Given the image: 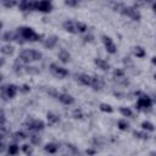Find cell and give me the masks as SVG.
Listing matches in <instances>:
<instances>
[{
  "label": "cell",
  "mask_w": 156,
  "mask_h": 156,
  "mask_svg": "<svg viewBox=\"0 0 156 156\" xmlns=\"http://www.w3.org/2000/svg\"><path fill=\"white\" fill-rule=\"evenodd\" d=\"M135 95H138V101L135 104V108L139 110V111H144V112H149L151 108H152V99L146 95V94H143L141 91H135Z\"/></svg>",
  "instance_id": "cell-2"
},
{
  "label": "cell",
  "mask_w": 156,
  "mask_h": 156,
  "mask_svg": "<svg viewBox=\"0 0 156 156\" xmlns=\"http://www.w3.org/2000/svg\"><path fill=\"white\" fill-rule=\"evenodd\" d=\"M43 57V54L38 50H23L20 52L18 58L24 63H30L34 61H40Z\"/></svg>",
  "instance_id": "cell-3"
},
{
  "label": "cell",
  "mask_w": 156,
  "mask_h": 156,
  "mask_svg": "<svg viewBox=\"0 0 156 156\" xmlns=\"http://www.w3.org/2000/svg\"><path fill=\"white\" fill-rule=\"evenodd\" d=\"M73 118H76V119H82L83 118V112H82L80 108H76L73 111Z\"/></svg>",
  "instance_id": "cell-36"
},
{
  "label": "cell",
  "mask_w": 156,
  "mask_h": 156,
  "mask_svg": "<svg viewBox=\"0 0 156 156\" xmlns=\"http://www.w3.org/2000/svg\"><path fill=\"white\" fill-rule=\"evenodd\" d=\"M133 135L135 136V138H138V139H141V140H147L150 136L147 135V133H145V132H139V130H134L133 132Z\"/></svg>",
  "instance_id": "cell-27"
},
{
  "label": "cell",
  "mask_w": 156,
  "mask_h": 156,
  "mask_svg": "<svg viewBox=\"0 0 156 156\" xmlns=\"http://www.w3.org/2000/svg\"><path fill=\"white\" fill-rule=\"evenodd\" d=\"M16 39H17V33L13 32V30L5 32L4 35H2V40H5V41H12V40H16Z\"/></svg>",
  "instance_id": "cell-20"
},
{
  "label": "cell",
  "mask_w": 156,
  "mask_h": 156,
  "mask_svg": "<svg viewBox=\"0 0 156 156\" xmlns=\"http://www.w3.org/2000/svg\"><path fill=\"white\" fill-rule=\"evenodd\" d=\"M2 5H4L5 7H7V9H11V7L18 5V2L15 1V0H11V1H9V0H4V1H2Z\"/></svg>",
  "instance_id": "cell-35"
},
{
  "label": "cell",
  "mask_w": 156,
  "mask_h": 156,
  "mask_svg": "<svg viewBox=\"0 0 156 156\" xmlns=\"http://www.w3.org/2000/svg\"><path fill=\"white\" fill-rule=\"evenodd\" d=\"M18 151H20V147H18L17 144H11V145H9V147H7V152H9V155H11V156L17 155Z\"/></svg>",
  "instance_id": "cell-26"
},
{
  "label": "cell",
  "mask_w": 156,
  "mask_h": 156,
  "mask_svg": "<svg viewBox=\"0 0 156 156\" xmlns=\"http://www.w3.org/2000/svg\"><path fill=\"white\" fill-rule=\"evenodd\" d=\"M18 10L27 12V11H34V6H35V1H28V0H22L18 2Z\"/></svg>",
  "instance_id": "cell-10"
},
{
  "label": "cell",
  "mask_w": 156,
  "mask_h": 156,
  "mask_svg": "<svg viewBox=\"0 0 156 156\" xmlns=\"http://www.w3.org/2000/svg\"><path fill=\"white\" fill-rule=\"evenodd\" d=\"M83 39H84V41H85V43H91V41L94 40V35L89 34V35H85Z\"/></svg>",
  "instance_id": "cell-41"
},
{
  "label": "cell",
  "mask_w": 156,
  "mask_h": 156,
  "mask_svg": "<svg viewBox=\"0 0 156 156\" xmlns=\"http://www.w3.org/2000/svg\"><path fill=\"white\" fill-rule=\"evenodd\" d=\"M1 79H2V76H1V74H0V82H1Z\"/></svg>",
  "instance_id": "cell-49"
},
{
  "label": "cell",
  "mask_w": 156,
  "mask_h": 156,
  "mask_svg": "<svg viewBox=\"0 0 156 156\" xmlns=\"http://www.w3.org/2000/svg\"><path fill=\"white\" fill-rule=\"evenodd\" d=\"M101 40H102V43H104V46H105V49H106V51L108 52V54H116L117 52V46H116V44L113 43V40L108 37V35H102L101 37Z\"/></svg>",
  "instance_id": "cell-9"
},
{
  "label": "cell",
  "mask_w": 156,
  "mask_h": 156,
  "mask_svg": "<svg viewBox=\"0 0 156 156\" xmlns=\"http://www.w3.org/2000/svg\"><path fill=\"white\" fill-rule=\"evenodd\" d=\"M13 71H15L16 74H22L24 72V67L22 66V61L20 58L15 61V63H13Z\"/></svg>",
  "instance_id": "cell-23"
},
{
  "label": "cell",
  "mask_w": 156,
  "mask_h": 156,
  "mask_svg": "<svg viewBox=\"0 0 156 156\" xmlns=\"http://www.w3.org/2000/svg\"><path fill=\"white\" fill-rule=\"evenodd\" d=\"M29 139H30L32 145H39V144L41 143V138H40L39 135H37V134H32V135L29 136Z\"/></svg>",
  "instance_id": "cell-33"
},
{
  "label": "cell",
  "mask_w": 156,
  "mask_h": 156,
  "mask_svg": "<svg viewBox=\"0 0 156 156\" xmlns=\"http://www.w3.org/2000/svg\"><path fill=\"white\" fill-rule=\"evenodd\" d=\"M15 136H16V139H21V140L27 138L26 133H23V132H16V133H15Z\"/></svg>",
  "instance_id": "cell-40"
},
{
  "label": "cell",
  "mask_w": 156,
  "mask_h": 156,
  "mask_svg": "<svg viewBox=\"0 0 156 156\" xmlns=\"http://www.w3.org/2000/svg\"><path fill=\"white\" fill-rule=\"evenodd\" d=\"M1 28H2V22L0 21V29H1Z\"/></svg>",
  "instance_id": "cell-48"
},
{
  "label": "cell",
  "mask_w": 156,
  "mask_h": 156,
  "mask_svg": "<svg viewBox=\"0 0 156 156\" xmlns=\"http://www.w3.org/2000/svg\"><path fill=\"white\" fill-rule=\"evenodd\" d=\"M119 112L122 113L123 117H132L133 116V111L129 107H121L119 108Z\"/></svg>",
  "instance_id": "cell-30"
},
{
  "label": "cell",
  "mask_w": 156,
  "mask_h": 156,
  "mask_svg": "<svg viewBox=\"0 0 156 156\" xmlns=\"http://www.w3.org/2000/svg\"><path fill=\"white\" fill-rule=\"evenodd\" d=\"M46 119H48L49 124H57L60 122V117L57 115H55L54 112H48L46 113Z\"/></svg>",
  "instance_id": "cell-21"
},
{
  "label": "cell",
  "mask_w": 156,
  "mask_h": 156,
  "mask_svg": "<svg viewBox=\"0 0 156 156\" xmlns=\"http://www.w3.org/2000/svg\"><path fill=\"white\" fill-rule=\"evenodd\" d=\"M94 63L98 66V68H100L101 71H108L111 68L110 63L107 61H105L104 58H100V57H96L94 58Z\"/></svg>",
  "instance_id": "cell-15"
},
{
  "label": "cell",
  "mask_w": 156,
  "mask_h": 156,
  "mask_svg": "<svg viewBox=\"0 0 156 156\" xmlns=\"http://www.w3.org/2000/svg\"><path fill=\"white\" fill-rule=\"evenodd\" d=\"M57 57H58V60H60L61 62H63V63H67V62H69V60H71V55H69V52H68L67 50H63V49L58 51Z\"/></svg>",
  "instance_id": "cell-17"
},
{
  "label": "cell",
  "mask_w": 156,
  "mask_h": 156,
  "mask_svg": "<svg viewBox=\"0 0 156 156\" xmlns=\"http://www.w3.org/2000/svg\"><path fill=\"white\" fill-rule=\"evenodd\" d=\"M18 90H20L21 93H23V94H27V93L30 91V85H28V84H23V85H21V87L18 88Z\"/></svg>",
  "instance_id": "cell-37"
},
{
  "label": "cell",
  "mask_w": 156,
  "mask_h": 156,
  "mask_svg": "<svg viewBox=\"0 0 156 156\" xmlns=\"http://www.w3.org/2000/svg\"><path fill=\"white\" fill-rule=\"evenodd\" d=\"M26 126L32 132H39L45 128V123L41 119H37V118H28L26 121Z\"/></svg>",
  "instance_id": "cell-7"
},
{
  "label": "cell",
  "mask_w": 156,
  "mask_h": 156,
  "mask_svg": "<svg viewBox=\"0 0 156 156\" xmlns=\"http://www.w3.org/2000/svg\"><path fill=\"white\" fill-rule=\"evenodd\" d=\"M57 99H58V101H60L61 104H63V105H72V104H74V98H73L72 95L67 94V93H61V94H58V95H57Z\"/></svg>",
  "instance_id": "cell-12"
},
{
  "label": "cell",
  "mask_w": 156,
  "mask_h": 156,
  "mask_svg": "<svg viewBox=\"0 0 156 156\" xmlns=\"http://www.w3.org/2000/svg\"><path fill=\"white\" fill-rule=\"evenodd\" d=\"M141 128L144 130H147V132H154L155 130V126L150 122V121H144L141 122Z\"/></svg>",
  "instance_id": "cell-25"
},
{
  "label": "cell",
  "mask_w": 156,
  "mask_h": 156,
  "mask_svg": "<svg viewBox=\"0 0 156 156\" xmlns=\"http://www.w3.org/2000/svg\"><path fill=\"white\" fill-rule=\"evenodd\" d=\"M76 27H77V30H78V33H84V32H87V29H88V26L84 23V22H76Z\"/></svg>",
  "instance_id": "cell-29"
},
{
  "label": "cell",
  "mask_w": 156,
  "mask_h": 156,
  "mask_svg": "<svg viewBox=\"0 0 156 156\" xmlns=\"http://www.w3.org/2000/svg\"><path fill=\"white\" fill-rule=\"evenodd\" d=\"M155 155H156V152H155V151H151V152H150V156H155Z\"/></svg>",
  "instance_id": "cell-47"
},
{
  "label": "cell",
  "mask_w": 156,
  "mask_h": 156,
  "mask_svg": "<svg viewBox=\"0 0 156 156\" xmlns=\"http://www.w3.org/2000/svg\"><path fill=\"white\" fill-rule=\"evenodd\" d=\"M65 5L69 6V7H76V6H78V1L77 0H65Z\"/></svg>",
  "instance_id": "cell-38"
},
{
  "label": "cell",
  "mask_w": 156,
  "mask_h": 156,
  "mask_svg": "<svg viewBox=\"0 0 156 156\" xmlns=\"http://www.w3.org/2000/svg\"><path fill=\"white\" fill-rule=\"evenodd\" d=\"M44 150L48 154H56L57 150H58V144H56V143H48L44 146Z\"/></svg>",
  "instance_id": "cell-19"
},
{
  "label": "cell",
  "mask_w": 156,
  "mask_h": 156,
  "mask_svg": "<svg viewBox=\"0 0 156 156\" xmlns=\"http://www.w3.org/2000/svg\"><path fill=\"white\" fill-rule=\"evenodd\" d=\"M17 41L18 43H24V41H39L41 40V35L35 33V30L30 27H20L17 28Z\"/></svg>",
  "instance_id": "cell-1"
},
{
  "label": "cell",
  "mask_w": 156,
  "mask_h": 156,
  "mask_svg": "<svg viewBox=\"0 0 156 156\" xmlns=\"http://www.w3.org/2000/svg\"><path fill=\"white\" fill-rule=\"evenodd\" d=\"M22 151H23L27 156H32V154H33V147H32L30 145H28V144H24V145H22Z\"/></svg>",
  "instance_id": "cell-34"
},
{
  "label": "cell",
  "mask_w": 156,
  "mask_h": 156,
  "mask_svg": "<svg viewBox=\"0 0 156 156\" xmlns=\"http://www.w3.org/2000/svg\"><path fill=\"white\" fill-rule=\"evenodd\" d=\"M121 13L129 17L132 21H140V18H141V13H140L139 9L134 7V6H124L121 10Z\"/></svg>",
  "instance_id": "cell-5"
},
{
  "label": "cell",
  "mask_w": 156,
  "mask_h": 156,
  "mask_svg": "<svg viewBox=\"0 0 156 156\" xmlns=\"http://www.w3.org/2000/svg\"><path fill=\"white\" fill-rule=\"evenodd\" d=\"M6 123V116L2 108H0V126H4Z\"/></svg>",
  "instance_id": "cell-39"
},
{
  "label": "cell",
  "mask_w": 156,
  "mask_h": 156,
  "mask_svg": "<svg viewBox=\"0 0 156 156\" xmlns=\"http://www.w3.org/2000/svg\"><path fill=\"white\" fill-rule=\"evenodd\" d=\"M54 9L52 2L48 1V0H41V1H35V6H34V11H39V12H44V13H49L51 12Z\"/></svg>",
  "instance_id": "cell-8"
},
{
  "label": "cell",
  "mask_w": 156,
  "mask_h": 156,
  "mask_svg": "<svg viewBox=\"0 0 156 156\" xmlns=\"http://www.w3.org/2000/svg\"><path fill=\"white\" fill-rule=\"evenodd\" d=\"M67 147H68V149H71L73 152H78V151H77V149H76V147H74L72 144H67Z\"/></svg>",
  "instance_id": "cell-42"
},
{
  "label": "cell",
  "mask_w": 156,
  "mask_h": 156,
  "mask_svg": "<svg viewBox=\"0 0 156 156\" xmlns=\"http://www.w3.org/2000/svg\"><path fill=\"white\" fill-rule=\"evenodd\" d=\"M151 62H152V65H156V57L155 56L151 57Z\"/></svg>",
  "instance_id": "cell-46"
},
{
  "label": "cell",
  "mask_w": 156,
  "mask_h": 156,
  "mask_svg": "<svg viewBox=\"0 0 156 156\" xmlns=\"http://www.w3.org/2000/svg\"><path fill=\"white\" fill-rule=\"evenodd\" d=\"M91 80H93V77L87 74V73H80L77 76V82L82 85H87V87H90L91 84Z\"/></svg>",
  "instance_id": "cell-13"
},
{
  "label": "cell",
  "mask_w": 156,
  "mask_h": 156,
  "mask_svg": "<svg viewBox=\"0 0 156 156\" xmlns=\"http://www.w3.org/2000/svg\"><path fill=\"white\" fill-rule=\"evenodd\" d=\"M4 63H5V58L0 57V67H1V66H4Z\"/></svg>",
  "instance_id": "cell-45"
},
{
  "label": "cell",
  "mask_w": 156,
  "mask_h": 156,
  "mask_svg": "<svg viewBox=\"0 0 156 156\" xmlns=\"http://www.w3.org/2000/svg\"><path fill=\"white\" fill-rule=\"evenodd\" d=\"M24 72L26 73H29V74H39L40 71L38 67H34V66H26L24 67Z\"/></svg>",
  "instance_id": "cell-28"
},
{
  "label": "cell",
  "mask_w": 156,
  "mask_h": 156,
  "mask_svg": "<svg viewBox=\"0 0 156 156\" xmlns=\"http://www.w3.org/2000/svg\"><path fill=\"white\" fill-rule=\"evenodd\" d=\"M62 27L66 32L71 33V34H77L78 30H77V27H76V22L74 21H71V20H67L62 23Z\"/></svg>",
  "instance_id": "cell-11"
},
{
  "label": "cell",
  "mask_w": 156,
  "mask_h": 156,
  "mask_svg": "<svg viewBox=\"0 0 156 156\" xmlns=\"http://www.w3.org/2000/svg\"><path fill=\"white\" fill-rule=\"evenodd\" d=\"M0 51H1V54L6 55V56H10V55L13 54L15 48H13L12 45H10V44H6V45H2V46L0 48Z\"/></svg>",
  "instance_id": "cell-22"
},
{
  "label": "cell",
  "mask_w": 156,
  "mask_h": 156,
  "mask_svg": "<svg viewBox=\"0 0 156 156\" xmlns=\"http://www.w3.org/2000/svg\"><path fill=\"white\" fill-rule=\"evenodd\" d=\"M87 154H88V155H94L95 151H94V150H87Z\"/></svg>",
  "instance_id": "cell-44"
},
{
  "label": "cell",
  "mask_w": 156,
  "mask_h": 156,
  "mask_svg": "<svg viewBox=\"0 0 156 156\" xmlns=\"http://www.w3.org/2000/svg\"><path fill=\"white\" fill-rule=\"evenodd\" d=\"M57 41H58V37H57V35H50V37H48V38L44 40V46H45L46 49H52V48L56 46Z\"/></svg>",
  "instance_id": "cell-14"
},
{
  "label": "cell",
  "mask_w": 156,
  "mask_h": 156,
  "mask_svg": "<svg viewBox=\"0 0 156 156\" xmlns=\"http://www.w3.org/2000/svg\"><path fill=\"white\" fill-rule=\"evenodd\" d=\"M117 128H118L119 130L126 132V130L129 129V123H128L126 119H119V121L117 122Z\"/></svg>",
  "instance_id": "cell-24"
},
{
  "label": "cell",
  "mask_w": 156,
  "mask_h": 156,
  "mask_svg": "<svg viewBox=\"0 0 156 156\" xmlns=\"http://www.w3.org/2000/svg\"><path fill=\"white\" fill-rule=\"evenodd\" d=\"M4 149H5V145H4V143H2V141H0V152H2V151H4Z\"/></svg>",
  "instance_id": "cell-43"
},
{
  "label": "cell",
  "mask_w": 156,
  "mask_h": 156,
  "mask_svg": "<svg viewBox=\"0 0 156 156\" xmlns=\"http://www.w3.org/2000/svg\"><path fill=\"white\" fill-rule=\"evenodd\" d=\"M112 74H113V78H116V79L123 78V77H124V69H122V68H116Z\"/></svg>",
  "instance_id": "cell-32"
},
{
  "label": "cell",
  "mask_w": 156,
  "mask_h": 156,
  "mask_svg": "<svg viewBox=\"0 0 156 156\" xmlns=\"http://www.w3.org/2000/svg\"><path fill=\"white\" fill-rule=\"evenodd\" d=\"M18 91V87L15 85V84H7V85H4L1 87L0 89V95L4 100H9V99H13L16 96Z\"/></svg>",
  "instance_id": "cell-4"
},
{
  "label": "cell",
  "mask_w": 156,
  "mask_h": 156,
  "mask_svg": "<svg viewBox=\"0 0 156 156\" xmlns=\"http://www.w3.org/2000/svg\"><path fill=\"white\" fill-rule=\"evenodd\" d=\"M133 54H134V56H136L138 58H144V57L146 56L145 49H144L143 46H139V45H136V46L133 48Z\"/></svg>",
  "instance_id": "cell-18"
},
{
  "label": "cell",
  "mask_w": 156,
  "mask_h": 156,
  "mask_svg": "<svg viewBox=\"0 0 156 156\" xmlns=\"http://www.w3.org/2000/svg\"><path fill=\"white\" fill-rule=\"evenodd\" d=\"M90 87L93 88V90H101L104 88V80L101 79V77H93Z\"/></svg>",
  "instance_id": "cell-16"
},
{
  "label": "cell",
  "mask_w": 156,
  "mask_h": 156,
  "mask_svg": "<svg viewBox=\"0 0 156 156\" xmlns=\"http://www.w3.org/2000/svg\"><path fill=\"white\" fill-rule=\"evenodd\" d=\"M99 107H100V110H101L102 112H106V113H111V112H113L112 106L108 105V104H100Z\"/></svg>",
  "instance_id": "cell-31"
},
{
  "label": "cell",
  "mask_w": 156,
  "mask_h": 156,
  "mask_svg": "<svg viewBox=\"0 0 156 156\" xmlns=\"http://www.w3.org/2000/svg\"><path fill=\"white\" fill-rule=\"evenodd\" d=\"M49 69H50V72H51L55 77H57V78H60V79H63L65 77H67V76L69 74V72H68L67 68H65V67H62V66H58V65L55 63V62L50 63Z\"/></svg>",
  "instance_id": "cell-6"
}]
</instances>
